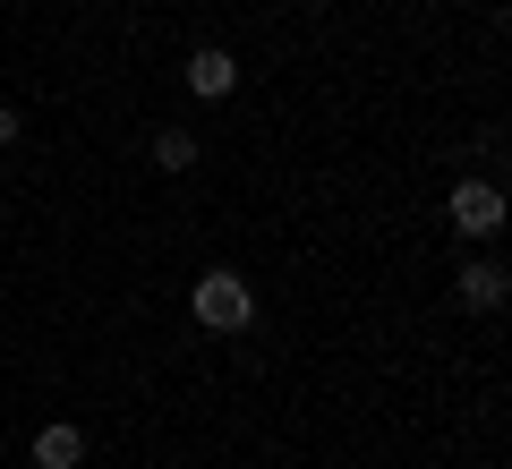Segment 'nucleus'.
Listing matches in <instances>:
<instances>
[{"instance_id":"f257e3e1","label":"nucleus","mask_w":512,"mask_h":469,"mask_svg":"<svg viewBox=\"0 0 512 469\" xmlns=\"http://www.w3.org/2000/svg\"><path fill=\"white\" fill-rule=\"evenodd\" d=\"M188 316H197L205 333H248V325H256V290L239 282V273H197Z\"/></svg>"},{"instance_id":"f03ea898","label":"nucleus","mask_w":512,"mask_h":469,"mask_svg":"<svg viewBox=\"0 0 512 469\" xmlns=\"http://www.w3.org/2000/svg\"><path fill=\"white\" fill-rule=\"evenodd\" d=\"M453 222H461V231H478V239L504 231V188H495V180H461L453 188Z\"/></svg>"},{"instance_id":"7ed1b4c3","label":"nucleus","mask_w":512,"mask_h":469,"mask_svg":"<svg viewBox=\"0 0 512 469\" xmlns=\"http://www.w3.org/2000/svg\"><path fill=\"white\" fill-rule=\"evenodd\" d=\"M453 290H461V307H478V316H495L512 282H504V265H495V256H478V265H461V282H453Z\"/></svg>"},{"instance_id":"20e7f679","label":"nucleus","mask_w":512,"mask_h":469,"mask_svg":"<svg viewBox=\"0 0 512 469\" xmlns=\"http://www.w3.org/2000/svg\"><path fill=\"white\" fill-rule=\"evenodd\" d=\"M239 86V60L231 52H214V43H205V52H188V94H205V103H214V94H231Z\"/></svg>"},{"instance_id":"39448f33","label":"nucleus","mask_w":512,"mask_h":469,"mask_svg":"<svg viewBox=\"0 0 512 469\" xmlns=\"http://www.w3.org/2000/svg\"><path fill=\"white\" fill-rule=\"evenodd\" d=\"M86 461V435L69 427V418H52V427H35V469H77Z\"/></svg>"},{"instance_id":"423d86ee","label":"nucleus","mask_w":512,"mask_h":469,"mask_svg":"<svg viewBox=\"0 0 512 469\" xmlns=\"http://www.w3.org/2000/svg\"><path fill=\"white\" fill-rule=\"evenodd\" d=\"M154 171H197V137L188 128H154Z\"/></svg>"},{"instance_id":"0eeeda50","label":"nucleus","mask_w":512,"mask_h":469,"mask_svg":"<svg viewBox=\"0 0 512 469\" xmlns=\"http://www.w3.org/2000/svg\"><path fill=\"white\" fill-rule=\"evenodd\" d=\"M18 137H26V120H18L9 103H0V145H18Z\"/></svg>"}]
</instances>
